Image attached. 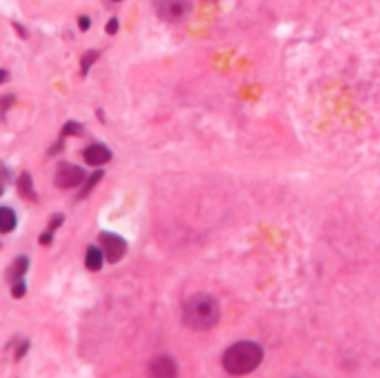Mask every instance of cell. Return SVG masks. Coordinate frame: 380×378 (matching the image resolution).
Listing matches in <instances>:
<instances>
[{"label":"cell","mask_w":380,"mask_h":378,"mask_svg":"<svg viewBox=\"0 0 380 378\" xmlns=\"http://www.w3.org/2000/svg\"><path fill=\"white\" fill-rule=\"evenodd\" d=\"M98 56H101V52H98V50H89V52L82 54V58H80V71H82V76L89 74V69H92V65L98 60Z\"/></svg>","instance_id":"obj_14"},{"label":"cell","mask_w":380,"mask_h":378,"mask_svg":"<svg viewBox=\"0 0 380 378\" xmlns=\"http://www.w3.org/2000/svg\"><path fill=\"white\" fill-rule=\"evenodd\" d=\"M103 169H96V172L89 176V178H85V182H82V185H80V191H78V201H82V198H87L89 196V191L98 185V182H101L103 180Z\"/></svg>","instance_id":"obj_13"},{"label":"cell","mask_w":380,"mask_h":378,"mask_svg":"<svg viewBox=\"0 0 380 378\" xmlns=\"http://www.w3.org/2000/svg\"><path fill=\"white\" fill-rule=\"evenodd\" d=\"M101 247H103L105 259L109 263H118V261H122V256L127 254V240L118 234H114V231H103Z\"/></svg>","instance_id":"obj_5"},{"label":"cell","mask_w":380,"mask_h":378,"mask_svg":"<svg viewBox=\"0 0 380 378\" xmlns=\"http://www.w3.org/2000/svg\"><path fill=\"white\" fill-rule=\"evenodd\" d=\"M105 31L109 34V36H114L116 31H118V18H112L107 22V27H105Z\"/></svg>","instance_id":"obj_19"},{"label":"cell","mask_w":380,"mask_h":378,"mask_svg":"<svg viewBox=\"0 0 380 378\" xmlns=\"http://www.w3.org/2000/svg\"><path fill=\"white\" fill-rule=\"evenodd\" d=\"M85 129H82V125L80 123H76V120H67L65 123V127H63V131H60V136H80Z\"/></svg>","instance_id":"obj_15"},{"label":"cell","mask_w":380,"mask_h":378,"mask_svg":"<svg viewBox=\"0 0 380 378\" xmlns=\"http://www.w3.org/2000/svg\"><path fill=\"white\" fill-rule=\"evenodd\" d=\"M147 374H149V378H178V363L167 354H158L152 358Z\"/></svg>","instance_id":"obj_6"},{"label":"cell","mask_w":380,"mask_h":378,"mask_svg":"<svg viewBox=\"0 0 380 378\" xmlns=\"http://www.w3.org/2000/svg\"><path fill=\"white\" fill-rule=\"evenodd\" d=\"M14 27H16V31H18V34L22 36V38H27V29H22V27L18 25V22H14Z\"/></svg>","instance_id":"obj_22"},{"label":"cell","mask_w":380,"mask_h":378,"mask_svg":"<svg viewBox=\"0 0 380 378\" xmlns=\"http://www.w3.org/2000/svg\"><path fill=\"white\" fill-rule=\"evenodd\" d=\"M265 358V351L258 343L254 340H240V343H234L223 356V368L234 374V376H244L251 374Z\"/></svg>","instance_id":"obj_2"},{"label":"cell","mask_w":380,"mask_h":378,"mask_svg":"<svg viewBox=\"0 0 380 378\" xmlns=\"http://www.w3.org/2000/svg\"><path fill=\"white\" fill-rule=\"evenodd\" d=\"M82 158H85V163L92 165V167H103L112 161V150L103 143H94L82 152Z\"/></svg>","instance_id":"obj_7"},{"label":"cell","mask_w":380,"mask_h":378,"mask_svg":"<svg viewBox=\"0 0 380 378\" xmlns=\"http://www.w3.org/2000/svg\"><path fill=\"white\" fill-rule=\"evenodd\" d=\"M87 174L85 169L73 165V163H58L56 167V174H54V185L58 189H73V187H80Z\"/></svg>","instance_id":"obj_4"},{"label":"cell","mask_w":380,"mask_h":378,"mask_svg":"<svg viewBox=\"0 0 380 378\" xmlns=\"http://www.w3.org/2000/svg\"><path fill=\"white\" fill-rule=\"evenodd\" d=\"M154 11L167 22H182L191 11V0H154Z\"/></svg>","instance_id":"obj_3"},{"label":"cell","mask_w":380,"mask_h":378,"mask_svg":"<svg viewBox=\"0 0 380 378\" xmlns=\"http://www.w3.org/2000/svg\"><path fill=\"white\" fill-rule=\"evenodd\" d=\"M220 321V305L212 294H193L182 305V323L196 332L216 327Z\"/></svg>","instance_id":"obj_1"},{"label":"cell","mask_w":380,"mask_h":378,"mask_svg":"<svg viewBox=\"0 0 380 378\" xmlns=\"http://www.w3.org/2000/svg\"><path fill=\"white\" fill-rule=\"evenodd\" d=\"M14 96H0V118H5L7 116V112H9V109H11V105H14Z\"/></svg>","instance_id":"obj_16"},{"label":"cell","mask_w":380,"mask_h":378,"mask_svg":"<svg viewBox=\"0 0 380 378\" xmlns=\"http://www.w3.org/2000/svg\"><path fill=\"white\" fill-rule=\"evenodd\" d=\"M105 261L107 259H105L103 247H98V245H89L87 247V254H85V267H87L89 272H101Z\"/></svg>","instance_id":"obj_9"},{"label":"cell","mask_w":380,"mask_h":378,"mask_svg":"<svg viewBox=\"0 0 380 378\" xmlns=\"http://www.w3.org/2000/svg\"><path fill=\"white\" fill-rule=\"evenodd\" d=\"M18 194H20L22 198L31 201V203L38 201V191H36V187H34V180H31L29 172H22L18 176Z\"/></svg>","instance_id":"obj_10"},{"label":"cell","mask_w":380,"mask_h":378,"mask_svg":"<svg viewBox=\"0 0 380 378\" xmlns=\"http://www.w3.org/2000/svg\"><path fill=\"white\" fill-rule=\"evenodd\" d=\"M114 3H120V0H114Z\"/></svg>","instance_id":"obj_23"},{"label":"cell","mask_w":380,"mask_h":378,"mask_svg":"<svg viewBox=\"0 0 380 378\" xmlns=\"http://www.w3.org/2000/svg\"><path fill=\"white\" fill-rule=\"evenodd\" d=\"M7 182H9V167L0 161V196L5 194V189H7Z\"/></svg>","instance_id":"obj_17"},{"label":"cell","mask_w":380,"mask_h":378,"mask_svg":"<svg viewBox=\"0 0 380 378\" xmlns=\"http://www.w3.org/2000/svg\"><path fill=\"white\" fill-rule=\"evenodd\" d=\"M24 294H27V283L24 280H18V283L11 285V296L14 298H22Z\"/></svg>","instance_id":"obj_18"},{"label":"cell","mask_w":380,"mask_h":378,"mask_svg":"<svg viewBox=\"0 0 380 378\" xmlns=\"http://www.w3.org/2000/svg\"><path fill=\"white\" fill-rule=\"evenodd\" d=\"M65 223V216L63 214H54L52 216V221H49L47 229L41 234V245H52V240H54V234H56V229Z\"/></svg>","instance_id":"obj_12"},{"label":"cell","mask_w":380,"mask_h":378,"mask_svg":"<svg viewBox=\"0 0 380 378\" xmlns=\"http://www.w3.org/2000/svg\"><path fill=\"white\" fill-rule=\"evenodd\" d=\"M9 80V71L7 69H0V85H5Z\"/></svg>","instance_id":"obj_21"},{"label":"cell","mask_w":380,"mask_h":378,"mask_svg":"<svg viewBox=\"0 0 380 378\" xmlns=\"http://www.w3.org/2000/svg\"><path fill=\"white\" fill-rule=\"evenodd\" d=\"M29 270V259L27 256H16L14 261H11V265L7 267V280L11 285L18 283V280H24V274H27Z\"/></svg>","instance_id":"obj_8"},{"label":"cell","mask_w":380,"mask_h":378,"mask_svg":"<svg viewBox=\"0 0 380 378\" xmlns=\"http://www.w3.org/2000/svg\"><path fill=\"white\" fill-rule=\"evenodd\" d=\"M18 227V216L11 207H0V234H11Z\"/></svg>","instance_id":"obj_11"},{"label":"cell","mask_w":380,"mask_h":378,"mask_svg":"<svg viewBox=\"0 0 380 378\" xmlns=\"http://www.w3.org/2000/svg\"><path fill=\"white\" fill-rule=\"evenodd\" d=\"M78 27H80L82 31H87V29L92 27V18H89V16H80V18H78Z\"/></svg>","instance_id":"obj_20"}]
</instances>
